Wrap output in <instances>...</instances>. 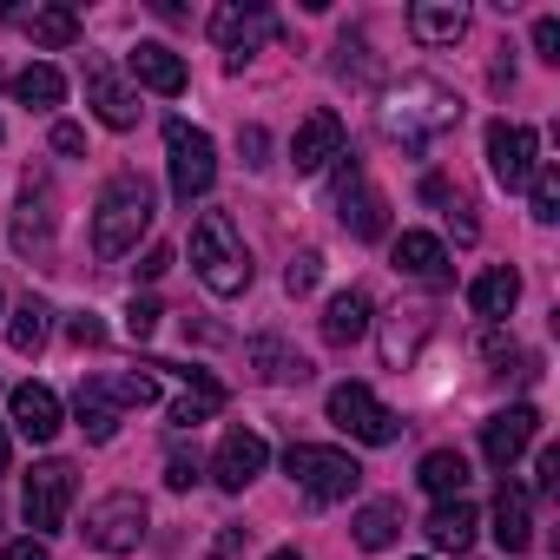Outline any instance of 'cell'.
I'll return each instance as SVG.
<instances>
[{
  "instance_id": "obj_9",
  "label": "cell",
  "mask_w": 560,
  "mask_h": 560,
  "mask_svg": "<svg viewBox=\"0 0 560 560\" xmlns=\"http://www.w3.org/2000/svg\"><path fill=\"white\" fill-rule=\"evenodd\" d=\"M277 34L270 8H257V0H224V8H211V40L224 47V67L244 73V60Z\"/></svg>"
},
{
  "instance_id": "obj_10",
  "label": "cell",
  "mask_w": 560,
  "mask_h": 560,
  "mask_svg": "<svg viewBox=\"0 0 560 560\" xmlns=\"http://www.w3.org/2000/svg\"><path fill=\"white\" fill-rule=\"evenodd\" d=\"M86 540L100 547V553H139V540H145V501L139 494H106V501H93L86 508Z\"/></svg>"
},
{
  "instance_id": "obj_12",
  "label": "cell",
  "mask_w": 560,
  "mask_h": 560,
  "mask_svg": "<svg viewBox=\"0 0 560 560\" xmlns=\"http://www.w3.org/2000/svg\"><path fill=\"white\" fill-rule=\"evenodd\" d=\"M534 132L527 126H514V119H494L488 126V172H494V185L501 191H527V178H534Z\"/></svg>"
},
{
  "instance_id": "obj_23",
  "label": "cell",
  "mask_w": 560,
  "mask_h": 560,
  "mask_svg": "<svg viewBox=\"0 0 560 560\" xmlns=\"http://www.w3.org/2000/svg\"><path fill=\"white\" fill-rule=\"evenodd\" d=\"M389 257H396L402 277H422V284H448V250H442V237H429V231H402Z\"/></svg>"
},
{
  "instance_id": "obj_37",
  "label": "cell",
  "mask_w": 560,
  "mask_h": 560,
  "mask_svg": "<svg viewBox=\"0 0 560 560\" xmlns=\"http://www.w3.org/2000/svg\"><path fill=\"white\" fill-rule=\"evenodd\" d=\"M244 547H250V527H244V521H224L205 560H244Z\"/></svg>"
},
{
  "instance_id": "obj_5",
  "label": "cell",
  "mask_w": 560,
  "mask_h": 560,
  "mask_svg": "<svg viewBox=\"0 0 560 560\" xmlns=\"http://www.w3.org/2000/svg\"><path fill=\"white\" fill-rule=\"evenodd\" d=\"M165 165H172V198H178V205L205 198V191L218 185V145H211V132L172 119V126H165Z\"/></svg>"
},
{
  "instance_id": "obj_31",
  "label": "cell",
  "mask_w": 560,
  "mask_h": 560,
  "mask_svg": "<svg viewBox=\"0 0 560 560\" xmlns=\"http://www.w3.org/2000/svg\"><path fill=\"white\" fill-rule=\"evenodd\" d=\"M93 389L113 402V409H152L159 402V376L152 370H126V376H93Z\"/></svg>"
},
{
  "instance_id": "obj_11",
  "label": "cell",
  "mask_w": 560,
  "mask_h": 560,
  "mask_svg": "<svg viewBox=\"0 0 560 560\" xmlns=\"http://www.w3.org/2000/svg\"><path fill=\"white\" fill-rule=\"evenodd\" d=\"M534 435H540V409H534V402H514V409L488 416V422H481V455H488V468L508 475V468L534 448Z\"/></svg>"
},
{
  "instance_id": "obj_19",
  "label": "cell",
  "mask_w": 560,
  "mask_h": 560,
  "mask_svg": "<svg viewBox=\"0 0 560 560\" xmlns=\"http://www.w3.org/2000/svg\"><path fill=\"white\" fill-rule=\"evenodd\" d=\"M494 547L501 553H527L534 547V501H527L521 481H501V494H494Z\"/></svg>"
},
{
  "instance_id": "obj_44",
  "label": "cell",
  "mask_w": 560,
  "mask_h": 560,
  "mask_svg": "<svg viewBox=\"0 0 560 560\" xmlns=\"http://www.w3.org/2000/svg\"><path fill=\"white\" fill-rule=\"evenodd\" d=\"M237 145H244V165H270V159H264V152H270L264 126H244V139H237Z\"/></svg>"
},
{
  "instance_id": "obj_18",
  "label": "cell",
  "mask_w": 560,
  "mask_h": 560,
  "mask_svg": "<svg viewBox=\"0 0 560 560\" xmlns=\"http://www.w3.org/2000/svg\"><path fill=\"white\" fill-rule=\"evenodd\" d=\"M126 73H132L139 86L165 93V100H178V93H185V60H178L165 40H139V47L126 54Z\"/></svg>"
},
{
  "instance_id": "obj_43",
  "label": "cell",
  "mask_w": 560,
  "mask_h": 560,
  "mask_svg": "<svg viewBox=\"0 0 560 560\" xmlns=\"http://www.w3.org/2000/svg\"><path fill=\"white\" fill-rule=\"evenodd\" d=\"M191 481H198V462H191V455H172V462H165V488H178V494H185Z\"/></svg>"
},
{
  "instance_id": "obj_36",
  "label": "cell",
  "mask_w": 560,
  "mask_h": 560,
  "mask_svg": "<svg viewBox=\"0 0 560 560\" xmlns=\"http://www.w3.org/2000/svg\"><path fill=\"white\" fill-rule=\"evenodd\" d=\"M317 284H324V257H317V250L291 257V270H284V291H291V298H311Z\"/></svg>"
},
{
  "instance_id": "obj_21",
  "label": "cell",
  "mask_w": 560,
  "mask_h": 560,
  "mask_svg": "<svg viewBox=\"0 0 560 560\" xmlns=\"http://www.w3.org/2000/svg\"><path fill=\"white\" fill-rule=\"evenodd\" d=\"M409 34L422 47H455L468 34V8H462V0H416V8H409Z\"/></svg>"
},
{
  "instance_id": "obj_26",
  "label": "cell",
  "mask_w": 560,
  "mask_h": 560,
  "mask_svg": "<svg viewBox=\"0 0 560 560\" xmlns=\"http://www.w3.org/2000/svg\"><path fill=\"white\" fill-rule=\"evenodd\" d=\"M363 330H370V298H363V291H337V298L324 304V343L350 350Z\"/></svg>"
},
{
  "instance_id": "obj_25",
  "label": "cell",
  "mask_w": 560,
  "mask_h": 560,
  "mask_svg": "<svg viewBox=\"0 0 560 560\" xmlns=\"http://www.w3.org/2000/svg\"><path fill=\"white\" fill-rule=\"evenodd\" d=\"M475 527H481V514H475L468 501H435V514L422 521V534H429L442 553H468V547H475Z\"/></svg>"
},
{
  "instance_id": "obj_41",
  "label": "cell",
  "mask_w": 560,
  "mask_h": 560,
  "mask_svg": "<svg viewBox=\"0 0 560 560\" xmlns=\"http://www.w3.org/2000/svg\"><path fill=\"white\" fill-rule=\"evenodd\" d=\"M481 357H488V363H508V357H514V337H508L501 324H488V330H481Z\"/></svg>"
},
{
  "instance_id": "obj_32",
  "label": "cell",
  "mask_w": 560,
  "mask_h": 560,
  "mask_svg": "<svg viewBox=\"0 0 560 560\" xmlns=\"http://www.w3.org/2000/svg\"><path fill=\"white\" fill-rule=\"evenodd\" d=\"M250 363H257L264 383H304V376H311V363H304L298 350H284L277 337H257V343H250Z\"/></svg>"
},
{
  "instance_id": "obj_8",
  "label": "cell",
  "mask_w": 560,
  "mask_h": 560,
  "mask_svg": "<svg viewBox=\"0 0 560 560\" xmlns=\"http://www.w3.org/2000/svg\"><path fill=\"white\" fill-rule=\"evenodd\" d=\"M73 488H80V475H73V462H40V468L27 475V488H21V514H27V527H34V540H40V534H60V527H67V508H73Z\"/></svg>"
},
{
  "instance_id": "obj_14",
  "label": "cell",
  "mask_w": 560,
  "mask_h": 560,
  "mask_svg": "<svg viewBox=\"0 0 560 560\" xmlns=\"http://www.w3.org/2000/svg\"><path fill=\"white\" fill-rule=\"evenodd\" d=\"M343 119L330 113V106H317L304 126H298V139H291V165H298V178H311V172H324V165H337L343 159Z\"/></svg>"
},
{
  "instance_id": "obj_24",
  "label": "cell",
  "mask_w": 560,
  "mask_h": 560,
  "mask_svg": "<svg viewBox=\"0 0 560 560\" xmlns=\"http://www.w3.org/2000/svg\"><path fill=\"white\" fill-rule=\"evenodd\" d=\"M468 304H475V317H488V324H501L514 304H521V270H508V264H494V270H481L475 284H468Z\"/></svg>"
},
{
  "instance_id": "obj_47",
  "label": "cell",
  "mask_w": 560,
  "mask_h": 560,
  "mask_svg": "<svg viewBox=\"0 0 560 560\" xmlns=\"http://www.w3.org/2000/svg\"><path fill=\"white\" fill-rule=\"evenodd\" d=\"M165 270H172V244H152L145 264H139V277H165Z\"/></svg>"
},
{
  "instance_id": "obj_29",
  "label": "cell",
  "mask_w": 560,
  "mask_h": 560,
  "mask_svg": "<svg viewBox=\"0 0 560 560\" xmlns=\"http://www.w3.org/2000/svg\"><path fill=\"white\" fill-rule=\"evenodd\" d=\"M14 100H21V106H34V113H54V106L67 100V73H60V67H47V60H34V67H21V73H14Z\"/></svg>"
},
{
  "instance_id": "obj_49",
  "label": "cell",
  "mask_w": 560,
  "mask_h": 560,
  "mask_svg": "<svg viewBox=\"0 0 560 560\" xmlns=\"http://www.w3.org/2000/svg\"><path fill=\"white\" fill-rule=\"evenodd\" d=\"M270 560H304V553H298V547H277V553H270Z\"/></svg>"
},
{
  "instance_id": "obj_3",
  "label": "cell",
  "mask_w": 560,
  "mask_h": 560,
  "mask_svg": "<svg viewBox=\"0 0 560 560\" xmlns=\"http://www.w3.org/2000/svg\"><path fill=\"white\" fill-rule=\"evenodd\" d=\"M145 224H152V185L139 172L106 178V191L93 205V250L100 257H126V250H139Z\"/></svg>"
},
{
  "instance_id": "obj_39",
  "label": "cell",
  "mask_w": 560,
  "mask_h": 560,
  "mask_svg": "<svg viewBox=\"0 0 560 560\" xmlns=\"http://www.w3.org/2000/svg\"><path fill=\"white\" fill-rule=\"evenodd\" d=\"M534 54L560 67V21H553V14H540V21H534Z\"/></svg>"
},
{
  "instance_id": "obj_7",
  "label": "cell",
  "mask_w": 560,
  "mask_h": 560,
  "mask_svg": "<svg viewBox=\"0 0 560 560\" xmlns=\"http://www.w3.org/2000/svg\"><path fill=\"white\" fill-rule=\"evenodd\" d=\"M330 422H337L343 435L370 442V448H389V442L402 435V416L383 409V402L370 396V383H337V389H330Z\"/></svg>"
},
{
  "instance_id": "obj_40",
  "label": "cell",
  "mask_w": 560,
  "mask_h": 560,
  "mask_svg": "<svg viewBox=\"0 0 560 560\" xmlns=\"http://www.w3.org/2000/svg\"><path fill=\"white\" fill-rule=\"evenodd\" d=\"M67 337H73V343H80V350H93V343H106V324H100V317H93V311H80V317H73V324H67Z\"/></svg>"
},
{
  "instance_id": "obj_33",
  "label": "cell",
  "mask_w": 560,
  "mask_h": 560,
  "mask_svg": "<svg viewBox=\"0 0 560 560\" xmlns=\"http://www.w3.org/2000/svg\"><path fill=\"white\" fill-rule=\"evenodd\" d=\"M73 416H80V429H86V442H113L119 435V409L93 389V376L80 383V396H73Z\"/></svg>"
},
{
  "instance_id": "obj_1",
  "label": "cell",
  "mask_w": 560,
  "mask_h": 560,
  "mask_svg": "<svg viewBox=\"0 0 560 560\" xmlns=\"http://www.w3.org/2000/svg\"><path fill=\"white\" fill-rule=\"evenodd\" d=\"M376 126L402 145V152H429L442 132H455L462 126V100L442 86V80H429V73H409L402 86H389L383 93V106H376Z\"/></svg>"
},
{
  "instance_id": "obj_30",
  "label": "cell",
  "mask_w": 560,
  "mask_h": 560,
  "mask_svg": "<svg viewBox=\"0 0 560 560\" xmlns=\"http://www.w3.org/2000/svg\"><path fill=\"white\" fill-rule=\"evenodd\" d=\"M47 330H54V311H47L40 298H27V304L8 317V343H14V357H40V350H47Z\"/></svg>"
},
{
  "instance_id": "obj_20",
  "label": "cell",
  "mask_w": 560,
  "mask_h": 560,
  "mask_svg": "<svg viewBox=\"0 0 560 560\" xmlns=\"http://www.w3.org/2000/svg\"><path fill=\"white\" fill-rule=\"evenodd\" d=\"M47 244H54V191H47V178H27V185H21L14 250H21V257H34V250H47Z\"/></svg>"
},
{
  "instance_id": "obj_15",
  "label": "cell",
  "mask_w": 560,
  "mask_h": 560,
  "mask_svg": "<svg viewBox=\"0 0 560 560\" xmlns=\"http://www.w3.org/2000/svg\"><path fill=\"white\" fill-rule=\"evenodd\" d=\"M86 100H93V113H100V126H113V132H132L139 126V93H126L119 86V73L106 67V60H86Z\"/></svg>"
},
{
  "instance_id": "obj_22",
  "label": "cell",
  "mask_w": 560,
  "mask_h": 560,
  "mask_svg": "<svg viewBox=\"0 0 560 560\" xmlns=\"http://www.w3.org/2000/svg\"><path fill=\"white\" fill-rule=\"evenodd\" d=\"M429 330H435V311H429V304L396 311V317H389V330H383V363H389V370H409Z\"/></svg>"
},
{
  "instance_id": "obj_16",
  "label": "cell",
  "mask_w": 560,
  "mask_h": 560,
  "mask_svg": "<svg viewBox=\"0 0 560 560\" xmlns=\"http://www.w3.org/2000/svg\"><path fill=\"white\" fill-rule=\"evenodd\" d=\"M8 422H14L27 442H54V435H60V396H54L47 383H21V389L8 396Z\"/></svg>"
},
{
  "instance_id": "obj_13",
  "label": "cell",
  "mask_w": 560,
  "mask_h": 560,
  "mask_svg": "<svg viewBox=\"0 0 560 560\" xmlns=\"http://www.w3.org/2000/svg\"><path fill=\"white\" fill-rule=\"evenodd\" d=\"M264 462H270V442H264L257 429H231V435L218 442V455H211V481H218L224 494H244V488L264 475Z\"/></svg>"
},
{
  "instance_id": "obj_48",
  "label": "cell",
  "mask_w": 560,
  "mask_h": 560,
  "mask_svg": "<svg viewBox=\"0 0 560 560\" xmlns=\"http://www.w3.org/2000/svg\"><path fill=\"white\" fill-rule=\"evenodd\" d=\"M8 462H14V448H8V429H0V475H8Z\"/></svg>"
},
{
  "instance_id": "obj_4",
  "label": "cell",
  "mask_w": 560,
  "mask_h": 560,
  "mask_svg": "<svg viewBox=\"0 0 560 560\" xmlns=\"http://www.w3.org/2000/svg\"><path fill=\"white\" fill-rule=\"evenodd\" d=\"M284 475H291L317 508H337V501H350V494L363 488L357 455H343V448H317V442H291V448H284Z\"/></svg>"
},
{
  "instance_id": "obj_45",
  "label": "cell",
  "mask_w": 560,
  "mask_h": 560,
  "mask_svg": "<svg viewBox=\"0 0 560 560\" xmlns=\"http://www.w3.org/2000/svg\"><path fill=\"white\" fill-rule=\"evenodd\" d=\"M0 560H54V553H47V540L27 534V540H8V553H0Z\"/></svg>"
},
{
  "instance_id": "obj_17",
  "label": "cell",
  "mask_w": 560,
  "mask_h": 560,
  "mask_svg": "<svg viewBox=\"0 0 560 560\" xmlns=\"http://www.w3.org/2000/svg\"><path fill=\"white\" fill-rule=\"evenodd\" d=\"M0 21H21L27 40L47 47V54H60V47L80 40V14L73 8H14V0H0Z\"/></svg>"
},
{
  "instance_id": "obj_28",
  "label": "cell",
  "mask_w": 560,
  "mask_h": 560,
  "mask_svg": "<svg viewBox=\"0 0 560 560\" xmlns=\"http://www.w3.org/2000/svg\"><path fill=\"white\" fill-rule=\"evenodd\" d=\"M416 481H422L435 501H462V488H468V455H462V448H429L422 468H416Z\"/></svg>"
},
{
  "instance_id": "obj_46",
  "label": "cell",
  "mask_w": 560,
  "mask_h": 560,
  "mask_svg": "<svg viewBox=\"0 0 560 560\" xmlns=\"http://www.w3.org/2000/svg\"><path fill=\"white\" fill-rule=\"evenodd\" d=\"M534 481H540V494H553V481H560V455H553V448H540V462H534Z\"/></svg>"
},
{
  "instance_id": "obj_34",
  "label": "cell",
  "mask_w": 560,
  "mask_h": 560,
  "mask_svg": "<svg viewBox=\"0 0 560 560\" xmlns=\"http://www.w3.org/2000/svg\"><path fill=\"white\" fill-rule=\"evenodd\" d=\"M396 534H402V508H396V501H370V508L357 514V547L383 553V547H396Z\"/></svg>"
},
{
  "instance_id": "obj_2",
  "label": "cell",
  "mask_w": 560,
  "mask_h": 560,
  "mask_svg": "<svg viewBox=\"0 0 560 560\" xmlns=\"http://www.w3.org/2000/svg\"><path fill=\"white\" fill-rule=\"evenodd\" d=\"M191 270H198V284L211 298H244L250 291V250L237 237V224L224 211H205L198 231H191Z\"/></svg>"
},
{
  "instance_id": "obj_6",
  "label": "cell",
  "mask_w": 560,
  "mask_h": 560,
  "mask_svg": "<svg viewBox=\"0 0 560 560\" xmlns=\"http://www.w3.org/2000/svg\"><path fill=\"white\" fill-rule=\"evenodd\" d=\"M337 218H343V231L350 237H383L389 231V205H383V191L370 185V172H363V159L357 152H343L337 159Z\"/></svg>"
},
{
  "instance_id": "obj_27",
  "label": "cell",
  "mask_w": 560,
  "mask_h": 560,
  "mask_svg": "<svg viewBox=\"0 0 560 560\" xmlns=\"http://www.w3.org/2000/svg\"><path fill=\"white\" fill-rule=\"evenodd\" d=\"M178 376H191V389L172 402V429H198V422H211V416L224 409V383L205 376V370H178Z\"/></svg>"
},
{
  "instance_id": "obj_42",
  "label": "cell",
  "mask_w": 560,
  "mask_h": 560,
  "mask_svg": "<svg viewBox=\"0 0 560 560\" xmlns=\"http://www.w3.org/2000/svg\"><path fill=\"white\" fill-rule=\"evenodd\" d=\"M54 152H67V159H80V152H86V132H80L73 119H60V126H54Z\"/></svg>"
},
{
  "instance_id": "obj_38",
  "label": "cell",
  "mask_w": 560,
  "mask_h": 560,
  "mask_svg": "<svg viewBox=\"0 0 560 560\" xmlns=\"http://www.w3.org/2000/svg\"><path fill=\"white\" fill-rule=\"evenodd\" d=\"M159 317H165V311H159V298H132V311H126V330L145 343V337L159 330Z\"/></svg>"
},
{
  "instance_id": "obj_35",
  "label": "cell",
  "mask_w": 560,
  "mask_h": 560,
  "mask_svg": "<svg viewBox=\"0 0 560 560\" xmlns=\"http://www.w3.org/2000/svg\"><path fill=\"white\" fill-rule=\"evenodd\" d=\"M527 205H534L540 224L560 218V172H553V165H534V178H527Z\"/></svg>"
}]
</instances>
